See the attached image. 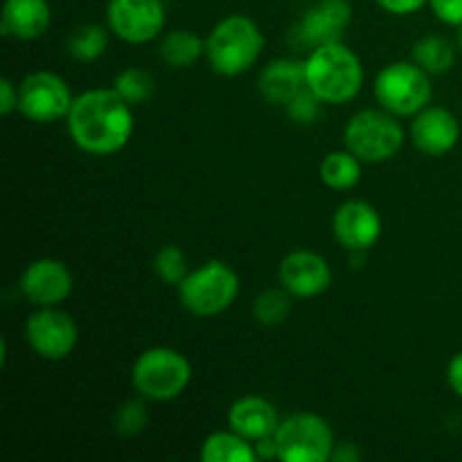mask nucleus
Returning <instances> with one entry per match:
<instances>
[{
    "instance_id": "nucleus-1",
    "label": "nucleus",
    "mask_w": 462,
    "mask_h": 462,
    "mask_svg": "<svg viewBox=\"0 0 462 462\" xmlns=\"http://www.w3.org/2000/svg\"><path fill=\"white\" fill-rule=\"evenodd\" d=\"M68 134L90 156H113L134 135V106L116 88H90L77 95L66 117Z\"/></svg>"
},
{
    "instance_id": "nucleus-2",
    "label": "nucleus",
    "mask_w": 462,
    "mask_h": 462,
    "mask_svg": "<svg viewBox=\"0 0 462 462\" xmlns=\"http://www.w3.org/2000/svg\"><path fill=\"white\" fill-rule=\"evenodd\" d=\"M307 88L323 104H347L361 93L364 63L341 41L310 50L305 59Z\"/></svg>"
},
{
    "instance_id": "nucleus-3",
    "label": "nucleus",
    "mask_w": 462,
    "mask_h": 462,
    "mask_svg": "<svg viewBox=\"0 0 462 462\" xmlns=\"http://www.w3.org/2000/svg\"><path fill=\"white\" fill-rule=\"evenodd\" d=\"M264 43V34L253 18L233 14L221 18L206 36V59L217 75L239 77L255 66Z\"/></svg>"
},
{
    "instance_id": "nucleus-4",
    "label": "nucleus",
    "mask_w": 462,
    "mask_h": 462,
    "mask_svg": "<svg viewBox=\"0 0 462 462\" xmlns=\"http://www.w3.org/2000/svg\"><path fill=\"white\" fill-rule=\"evenodd\" d=\"M134 388L152 402H170L183 395L192 382V365L183 352L156 346L144 350L131 370Z\"/></svg>"
},
{
    "instance_id": "nucleus-5",
    "label": "nucleus",
    "mask_w": 462,
    "mask_h": 462,
    "mask_svg": "<svg viewBox=\"0 0 462 462\" xmlns=\"http://www.w3.org/2000/svg\"><path fill=\"white\" fill-rule=\"evenodd\" d=\"M239 275L221 260H208L199 269L189 271L179 284V300L185 310L199 319L219 316L237 300Z\"/></svg>"
},
{
    "instance_id": "nucleus-6",
    "label": "nucleus",
    "mask_w": 462,
    "mask_h": 462,
    "mask_svg": "<svg viewBox=\"0 0 462 462\" xmlns=\"http://www.w3.org/2000/svg\"><path fill=\"white\" fill-rule=\"evenodd\" d=\"M343 140L361 162H386L404 147V129L393 113L364 108L347 120Z\"/></svg>"
},
{
    "instance_id": "nucleus-7",
    "label": "nucleus",
    "mask_w": 462,
    "mask_h": 462,
    "mask_svg": "<svg viewBox=\"0 0 462 462\" xmlns=\"http://www.w3.org/2000/svg\"><path fill=\"white\" fill-rule=\"evenodd\" d=\"M429 77L415 61L388 63L374 77V97L393 116H415L431 102L433 86Z\"/></svg>"
},
{
    "instance_id": "nucleus-8",
    "label": "nucleus",
    "mask_w": 462,
    "mask_h": 462,
    "mask_svg": "<svg viewBox=\"0 0 462 462\" xmlns=\"http://www.w3.org/2000/svg\"><path fill=\"white\" fill-rule=\"evenodd\" d=\"M273 438L282 462H328L337 447L329 422L316 413L289 415Z\"/></svg>"
},
{
    "instance_id": "nucleus-9",
    "label": "nucleus",
    "mask_w": 462,
    "mask_h": 462,
    "mask_svg": "<svg viewBox=\"0 0 462 462\" xmlns=\"http://www.w3.org/2000/svg\"><path fill=\"white\" fill-rule=\"evenodd\" d=\"M72 102L75 97L70 93V86L57 72H30L18 84V111L36 125H52L57 120H66Z\"/></svg>"
},
{
    "instance_id": "nucleus-10",
    "label": "nucleus",
    "mask_w": 462,
    "mask_h": 462,
    "mask_svg": "<svg viewBox=\"0 0 462 462\" xmlns=\"http://www.w3.org/2000/svg\"><path fill=\"white\" fill-rule=\"evenodd\" d=\"M27 346L45 361H61L72 355L79 341V329L70 314L59 307H41L25 323Z\"/></svg>"
},
{
    "instance_id": "nucleus-11",
    "label": "nucleus",
    "mask_w": 462,
    "mask_h": 462,
    "mask_svg": "<svg viewBox=\"0 0 462 462\" xmlns=\"http://www.w3.org/2000/svg\"><path fill=\"white\" fill-rule=\"evenodd\" d=\"M106 25L126 43H149L165 27L162 0H108Z\"/></svg>"
},
{
    "instance_id": "nucleus-12",
    "label": "nucleus",
    "mask_w": 462,
    "mask_h": 462,
    "mask_svg": "<svg viewBox=\"0 0 462 462\" xmlns=\"http://www.w3.org/2000/svg\"><path fill=\"white\" fill-rule=\"evenodd\" d=\"M350 21L352 7L347 0H319L296 23L291 39L298 48L314 50L319 45L341 41Z\"/></svg>"
},
{
    "instance_id": "nucleus-13",
    "label": "nucleus",
    "mask_w": 462,
    "mask_h": 462,
    "mask_svg": "<svg viewBox=\"0 0 462 462\" xmlns=\"http://www.w3.org/2000/svg\"><path fill=\"white\" fill-rule=\"evenodd\" d=\"M21 291L32 305L36 307H59L72 293L75 280L70 269L61 260L41 257L30 262L21 275Z\"/></svg>"
},
{
    "instance_id": "nucleus-14",
    "label": "nucleus",
    "mask_w": 462,
    "mask_h": 462,
    "mask_svg": "<svg viewBox=\"0 0 462 462\" xmlns=\"http://www.w3.org/2000/svg\"><path fill=\"white\" fill-rule=\"evenodd\" d=\"M332 230L337 242L352 253L373 248L382 237V217L368 201H346L334 212Z\"/></svg>"
},
{
    "instance_id": "nucleus-15",
    "label": "nucleus",
    "mask_w": 462,
    "mask_h": 462,
    "mask_svg": "<svg viewBox=\"0 0 462 462\" xmlns=\"http://www.w3.org/2000/svg\"><path fill=\"white\" fill-rule=\"evenodd\" d=\"M280 282L293 298L320 296L332 284V269L328 260L314 251H293L280 262Z\"/></svg>"
},
{
    "instance_id": "nucleus-16",
    "label": "nucleus",
    "mask_w": 462,
    "mask_h": 462,
    "mask_svg": "<svg viewBox=\"0 0 462 462\" xmlns=\"http://www.w3.org/2000/svg\"><path fill=\"white\" fill-rule=\"evenodd\" d=\"M413 144L427 156H445L458 144L460 125L445 106H424L413 116L411 125Z\"/></svg>"
},
{
    "instance_id": "nucleus-17",
    "label": "nucleus",
    "mask_w": 462,
    "mask_h": 462,
    "mask_svg": "<svg viewBox=\"0 0 462 462\" xmlns=\"http://www.w3.org/2000/svg\"><path fill=\"white\" fill-rule=\"evenodd\" d=\"M52 23L48 0H5L0 14L3 36L16 41H34L48 32Z\"/></svg>"
},
{
    "instance_id": "nucleus-18",
    "label": "nucleus",
    "mask_w": 462,
    "mask_h": 462,
    "mask_svg": "<svg viewBox=\"0 0 462 462\" xmlns=\"http://www.w3.org/2000/svg\"><path fill=\"white\" fill-rule=\"evenodd\" d=\"M280 422L282 420H280L278 409L264 397H239L228 409V429H233V431H237L239 436L251 442L273 436L278 431Z\"/></svg>"
},
{
    "instance_id": "nucleus-19",
    "label": "nucleus",
    "mask_w": 462,
    "mask_h": 462,
    "mask_svg": "<svg viewBox=\"0 0 462 462\" xmlns=\"http://www.w3.org/2000/svg\"><path fill=\"white\" fill-rule=\"evenodd\" d=\"M257 86L266 102L275 106H287L300 90L307 88L305 61L287 57L273 59L262 68Z\"/></svg>"
},
{
    "instance_id": "nucleus-20",
    "label": "nucleus",
    "mask_w": 462,
    "mask_h": 462,
    "mask_svg": "<svg viewBox=\"0 0 462 462\" xmlns=\"http://www.w3.org/2000/svg\"><path fill=\"white\" fill-rule=\"evenodd\" d=\"M203 462H255L257 451L251 440L239 436L237 431H215L203 440Z\"/></svg>"
},
{
    "instance_id": "nucleus-21",
    "label": "nucleus",
    "mask_w": 462,
    "mask_h": 462,
    "mask_svg": "<svg viewBox=\"0 0 462 462\" xmlns=\"http://www.w3.org/2000/svg\"><path fill=\"white\" fill-rule=\"evenodd\" d=\"M158 52L170 68H192L206 57V39L189 30H171L162 36Z\"/></svg>"
},
{
    "instance_id": "nucleus-22",
    "label": "nucleus",
    "mask_w": 462,
    "mask_h": 462,
    "mask_svg": "<svg viewBox=\"0 0 462 462\" xmlns=\"http://www.w3.org/2000/svg\"><path fill=\"white\" fill-rule=\"evenodd\" d=\"M361 165L364 162L350 149L329 152L320 162V180L337 192L352 189L361 180Z\"/></svg>"
},
{
    "instance_id": "nucleus-23",
    "label": "nucleus",
    "mask_w": 462,
    "mask_h": 462,
    "mask_svg": "<svg viewBox=\"0 0 462 462\" xmlns=\"http://www.w3.org/2000/svg\"><path fill=\"white\" fill-rule=\"evenodd\" d=\"M413 61L429 75H445L454 68L456 50L442 36H424L413 45Z\"/></svg>"
},
{
    "instance_id": "nucleus-24",
    "label": "nucleus",
    "mask_w": 462,
    "mask_h": 462,
    "mask_svg": "<svg viewBox=\"0 0 462 462\" xmlns=\"http://www.w3.org/2000/svg\"><path fill=\"white\" fill-rule=\"evenodd\" d=\"M66 50L81 63H93L108 50V32L97 23H84L66 41Z\"/></svg>"
},
{
    "instance_id": "nucleus-25",
    "label": "nucleus",
    "mask_w": 462,
    "mask_h": 462,
    "mask_svg": "<svg viewBox=\"0 0 462 462\" xmlns=\"http://www.w3.org/2000/svg\"><path fill=\"white\" fill-rule=\"evenodd\" d=\"M113 88L131 106H138V104L149 102L153 97V93H156V79L152 77V72L143 70V68H125L122 72H117L116 81H113Z\"/></svg>"
},
{
    "instance_id": "nucleus-26",
    "label": "nucleus",
    "mask_w": 462,
    "mask_h": 462,
    "mask_svg": "<svg viewBox=\"0 0 462 462\" xmlns=\"http://www.w3.org/2000/svg\"><path fill=\"white\" fill-rule=\"evenodd\" d=\"M291 293L287 289H266L253 302V316L264 328L282 325L291 314Z\"/></svg>"
},
{
    "instance_id": "nucleus-27",
    "label": "nucleus",
    "mask_w": 462,
    "mask_h": 462,
    "mask_svg": "<svg viewBox=\"0 0 462 462\" xmlns=\"http://www.w3.org/2000/svg\"><path fill=\"white\" fill-rule=\"evenodd\" d=\"M153 271H156L158 280L171 284V287H179L185 280V275L189 273L188 257H185V253L176 244H167L153 257Z\"/></svg>"
},
{
    "instance_id": "nucleus-28",
    "label": "nucleus",
    "mask_w": 462,
    "mask_h": 462,
    "mask_svg": "<svg viewBox=\"0 0 462 462\" xmlns=\"http://www.w3.org/2000/svg\"><path fill=\"white\" fill-rule=\"evenodd\" d=\"M147 411L140 402H126L113 415V424L122 436H135L147 427Z\"/></svg>"
},
{
    "instance_id": "nucleus-29",
    "label": "nucleus",
    "mask_w": 462,
    "mask_h": 462,
    "mask_svg": "<svg viewBox=\"0 0 462 462\" xmlns=\"http://www.w3.org/2000/svg\"><path fill=\"white\" fill-rule=\"evenodd\" d=\"M320 99L310 88L300 90L291 102L287 104V113L296 125H314L320 116Z\"/></svg>"
},
{
    "instance_id": "nucleus-30",
    "label": "nucleus",
    "mask_w": 462,
    "mask_h": 462,
    "mask_svg": "<svg viewBox=\"0 0 462 462\" xmlns=\"http://www.w3.org/2000/svg\"><path fill=\"white\" fill-rule=\"evenodd\" d=\"M429 7L447 25H462V0H429Z\"/></svg>"
},
{
    "instance_id": "nucleus-31",
    "label": "nucleus",
    "mask_w": 462,
    "mask_h": 462,
    "mask_svg": "<svg viewBox=\"0 0 462 462\" xmlns=\"http://www.w3.org/2000/svg\"><path fill=\"white\" fill-rule=\"evenodd\" d=\"M377 5L393 16H411L429 5V0H377Z\"/></svg>"
},
{
    "instance_id": "nucleus-32",
    "label": "nucleus",
    "mask_w": 462,
    "mask_h": 462,
    "mask_svg": "<svg viewBox=\"0 0 462 462\" xmlns=\"http://www.w3.org/2000/svg\"><path fill=\"white\" fill-rule=\"evenodd\" d=\"M14 111H18V86L9 77H3L0 79V113L12 116Z\"/></svg>"
},
{
    "instance_id": "nucleus-33",
    "label": "nucleus",
    "mask_w": 462,
    "mask_h": 462,
    "mask_svg": "<svg viewBox=\"0 0 462 462\" xmlns=\"http://www.w3.org/2000/svg\"><path fill=\"white\" fill-rule=\"evenodd\" d=\"M447 382H449L451 391L462 397V352L454 355V359L447 365Z\"/></svg>"
},
{
    "instance_id": "nucleus-34",
    "label": "nucleus",
    "mask_w": 462,
    "mask_h": 462,
    "mask_svg": "<svg viewBox=\"0 0 462 462\" xmlns=\"http://www.w3.org/2000/svg\"><path fill=\"white\" fill-rule=\"evenodd\" d=\"M359 449H356L355 442H341V445L334 447L332 451V458L334 462H356L359 460Z\"/></svg>"
},
{
    "instance_id": "nucleus-35",
    "label": "nucleus",
    "mask_w": 462,
    "mask_h": 462,
    "mask_svg": "<svg viewBox=\"0 0 462 462\" xmlns=\"http://www.w3.org/2000/svg\"><path fill=\"white\" fill-rule=\"evenodd\" d=\"M458 45H460V50H462V25H460V34H458Z\"/></svg>"
}]
</instances>
